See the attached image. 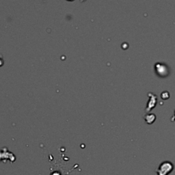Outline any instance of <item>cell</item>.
<instances>
[{
    "mask_svg": "<svg viewBox=\"0 0 175 175\" xmlns=\"http://www.w3.org/2000/svg\"><path fill=\"white\" fill-rule=\"evenodd\" d=\"M173 170H174V166L172 163L169 161H166L159 165L156 172L157 175H168L170 174Z\"/></svg>",
    "mask_w": 175,
    "mask_h": 175,
    "instance_id": "obj_1",
    "label": "cell"
},
{
    "mask_svg": "<svg viewBox=\"0 0 175 175\" xmlns=\"http://www.w3.org/2000/svg\"><path fill=\"white\" fill-rule=\"evenodd\" d=\"M154 69L156 73L160 77H166L169 75V68L166 64L162 63V62H157L155 64Z\"/></svg>",
    "mask_w": 175,
    "mask_h": 175,
    "instance_id": "obj_2",
    "label": "cell"
},
{
    "mask_svg": "<svg viewBox=\"0 0 175 175\" xmlns=\"http://www.w3.org/2000/svg\"><path fill=\"white\" fill-rule=\"evenodd\" d=\"M148 96L149 97V100L147 103V107L146 108V110L147 112H149L153 108H155L157 103V96L153 93L149 92L148 94Z\"/></svg>",
    "mask_w": 175,
    "mask_h": 175,
    "instance_id": "obj_3",
    "label": "cell"
},
{
    "mask_svg": "<svg viewBox=\"0 0 175 175\" xmlns=\"http://www.w3.org/2000/svg\"><path fill=\"white\" fill-rule=\"evenodd\" d=\"M156 119V116L155 114H148L144 116V120L148 124H152Z\"/></svg>",
    "mask_w": 175,
    "mask_h": 175,
    "instance_id": "obj_4",
    "label": "cell"
},
{
    "mask_svg": "<svg viewBox=\"0 0 175 175\" xmlns=\"http://www.w3.org/2000/svg\"><path fill=\"white\" fill-rule=\"evenodd\" d=\"M161 98H163V99H167V98H168V97L170 96V94L169 92L167 91H164L162 93H161Z\"/></svg>",
    "mask_w": 175,
    "mask_h": 175,
    "instance_id": "obj_5",
    "label": "cell"
},
{
    "mask_svg": "<svg viewBox=\"0 0 175 175\" xmlns=\"http://www.w3.org/2000/svg\"><path fill=\"white\" fill-rule=\"evenodd\" d=\"M174 120H175V110H174Z\"/></svg>",
    "mask_w": 175,
    "mask_h": 175,
    "instance_id": "obj_6",
    "label": "cell"
}]
</instances>
